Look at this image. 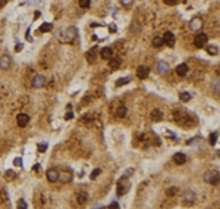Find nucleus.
Wrapping results in <instances>:
<instances>
[{"label":"nucleus","mask_w":220,"mask_h":209,"mask_svg":"<svg viewBox=\"0 0 220 209\" xmlns=\"http://www.w3.org/2000/svg\"><path fill=\"white\" fill-rule=\"evenodd\" d=\"M188 72V65L187 63H180V65H178V68H176V74L179 75V77H185Z\"/></svg>","instance_id":"nucleus-14"},{"label":"nucleus","mask_w":220,"mask_h":209,"mask_svg":"<svg viewBox=\"0 0 220 209\" xmlns=\"http://www.w3.org/2000/svg\"><path fill=\"white\" fill-rule=\"evenodd\" d=\"M34 171H40V165H35V167H34Z\"/></svg>","instance_id":"nucleus-43"},{"label":"nucleus","mask_w":220,"mask_h":209,"mask_svg":"<svg viewBox=\"0 0 220 209\" xmlns=\"http://www.w3.org/2000/svg\"><path fill=\"white\" fill-rule=\"evenodd\" d=\"M10 65H12V61H10L9 56H2L0 58V68L2 69H9Z\"/></svg>","instance_id":"nucleus-11"},{"label":"nucleus","mask_w":220,"mask_h":209,"mask_svg":"<svg viewBox=\"0 0 220 209\" xmlns=\"http://www.w3.org/2000/svg\"><path fill=\"white\" fill-rule=\"evenodd\" d=\"M46 149H47V144H46V143H43V144H40V146H38V150H40V152H44Z\"/></svg>","instance_id":"nucleus-36"},{"label":"nucleus","mask_w":220,"mask_h":209,"mask_svg":"<svg viewBox=\"0 0 220 209\" xmlns=\"http://www.w3.org/2000/svg\"><path fill=\"white\" fill-rule=\"evenodd\" d=\"M148 74H150L148 66H140L137 69V77H138L140 80H145L147 77H148Z\"/></svg>","instance_id":"nucleus-6"},{"label":"nucleus","mask_w":220,"mask_h":209,"mask_svg":"<svg viewBox=\"0 0 220 209\" xmlns=\"http://www.w3.org/2000/svg\"><path fill=\"white\" fill-rule=\"evenodd\" d=\"M18 208H19V209H25V208H27V203H25V200H24V199L18 200Z\"/></svg>","instance_id":"nucleus-33"},{"label":"nucleus","mask_w":220,"mask_h":209,"mask_svg":"<svg viewBox=\"0 0 220 209\" xmlns=\"http://www.w3.org/2000/svg\"><path fill=\"white\" fill-rule=\"evenodd\" d=\"M189 27H191V30H192V31H198V30H201V28H203V19H201L200 16H195V18H192V19H191V22H189Z\"/></svg>","instance_id":"nucleus-3"},{"label":"nucleus","mask_w":220,"mask_h":209,"mask_svg":"<svg viewBox=\"0 0 220 209\" xmlns=\"http://www.w3.org/2000/svg\"><path fill=\"white\" fill-rule=\"evenodd\" d=\"M75 35H76V30L75 28H68L66 31H65V41H68V43H71V41L75 40Z\"/></svg>","instance_id":"nucleus-8"},{"label":"nucleus","mask_w":220,"mask_h":209,"mask_svg":"<svg viewBox=\"0 0 220 209\" xmlns=\"http://www.w3.org/2000/svg\"><path fill=\"white\" fill-rule=\"evenodd\" d=\"M195 200V195H194L191 190H187L185 193H183V202L187 203H192Z\"/></svg>","instance_id":"nucleus-16"},{"label":"nucleus","mask_w":220,"mask_h":209,"mask_svg":"<svg viewBox=\"0 0 220 209\" xmlns=\"http://www.w3.org/2000/svg\"><path fill=\"white\" fill-rule=\"evenodd\" d=\"M100 54H101V58H103V59L109 61V59L113 56V50H112L110 47H104V49H101V53Z\"/></svg>","instance_id":"nucleus-15"},{"label":"nucleus","mask_w":220,"mask_h":209,"mask_svg":"<svg viewBox=\"0 0 220 209\" xmlns=\"http://www.w3.org/2000/svg\"><path fill=\"white\" fill-rule=\"evenodd\" d=\"M110 31H112V33H114V31H116V27H114V24H112V25H110Z\"/></svg>","instance_id":"nucleus-42"},{"label":"nucleus","mask_w":220,"mask_h":209,"mask_svg":"<svg viewBox=\"0 0 220 209\" xmlns=\"http://www.w3.org/2000/svg\"><path fill=\"white\" fill-rule=\"evenodd\" d=\"M6 177H7V180H14L15 177H16V174H15L14 171H6Z\"/></svg>","instance_id":"nucleus-32"},{"label":"nucleus","mask_w":220,"mask_h":209,"mask_svg":"<svg viewBox=\"0 0 220 209\" xmlns=\"http://www.w3.org/2000/svg\"><path fill=\"white\" fill-rule=\"evenodd\" d=\"M116 115H118L119 118H123V116L126 115V106H125V105H120V106H118Z\"/></svg>","instance_id":"nucleus-20"},{"label":"nucleus","mask_w":220,"mask_h":209,"mask_svg":"<svg viewBox=\"0 0 220 209\" xmlns=\"http://www.w3.org/2000/svg\"><path fill=\"white\" fill-rule=\"evenodd\" d=\"M97 49H98V47H93L87 53V59H88V62H90V63H94V62L97 61Z\"/></svg>","instance_id":"nucleus-13"},{"label":"nucleus","mask_w":220,"mask_h":209,"mask_svg":"<svg viewBox=\"0 0 220 209\" xmlns=\"http://www.w3.org/2000/svg\"><path fill=\"white\" fill-rule=\"evenodd\" d=\"M207 53L208 54H217L219 53V50H217V47H214V46H208V47H207Z\"/></svg>","instance_id":"nucleus-27"},{"label":"nucleus","mask_w":220,"mask_h":209,"mask_svg":"<svg viewBox=\"0 0 220 209\" xmlns=\"http://www.w3.org/2000/svg\"><path fill=\"white\" fill-rule=\"evenodd\" d=\"M15 50H16V52H21V50H22V44H16Z\"/></svg>","instance_id":"nucleus-40"},{"label":"nucleus","mask_w":220,"mask_h":209,"mask_svg":"<svg viewBox=\"0 0 220 209\" xmlns=\"http://www.w3.org/2000/svg\"><path fill=\"white\" fill-rule=\"evenodd\" d=\"M206 181L210 183V184H217L219 183V174L216 172H207L206 174Z\"/></svg>","instance_id":"nucleus-7"},{"label":"nucleus","mask_w":220,"mask_h":209,"mask_svg":"<svg viewBox=\"0 0 220 209\" xmlns=\"http://www.w3.org/2000/svg\"><path fill=\"white\" fill-rule=\"evenodd\" d=\"M153 46L154 47H160V46H163V37H154Z\"/></svg>","instance_id":"nucleus-23"},{"label":"nucleus","mask_w":220,"mask_h":209,"mask_svg":"<svg viewBox=\"0 0 220 209\" xmlns=\"http://www.w3.org/2000/svg\"><path fill=\"white\" fill-rule=\"evenodd\" d=\"M27 38H28V41H33V37L29 35V30L27 31Z\"/></svg>","instance_id":"nucleus-41"},{"label":"nucleus","mask_w":220,"mask_h":209,"mask_svg":"<svg viewBox=\"0 0 220 209\" xmlns=\"http://www.w3.org/2000/svg\"><path fill=\"white\" fill-rule=\"evenodd\" d=\"M179 99L182 102H189V100H191V94H189V93H187V91H182V93L179 94Z\"/></svg>","instance_id":"nucleus-24"},{"label":"nucleus","mask_w":220,"mask_h":209,"mask_svg":"<svg viewBox=\"0 0 220 209\" xmlns=\"http://www.w3.org/2000/svg\"><path fill=\"white\" fill-rule=\"evenodd\" d=\"M129 81H131V78H129V77H126V78H119V80L116 81V86H118V87H120V86H125V84H126V82H129Z\"/></svg>","instance_id":"nucleus-25"},{"label":"nucleus","mask_w":220,"mask_h":209,"mask_svg":"<svg viewBox=\"0 0 220 209\" xmlns=\"http://www.w3.org/2000/svg\"><path fill=\"white\" fill-rule=\"evenodd\" d=\"M65 118H66V119H71V118H73V114H72V112H68Z\"/></svg>","instance_id":"nucleus-39"},{"label":"nucleus","mask_w":220,"mask_h":209,"mask_svg":"<svg viewBox=\"0 0 220 209\" xmlns=\"http://www.w3.org/2000/svg\"><path fill=\"white\" fill-rule=\"evenodd\" d=\"M57 180H60L62 183H69L71 180H72V172L71 171H62V174H59V178Z\"/></svg>","instance_id":"nucleus-9"},{"label":"nucleus","mask_w":220,"mask_h":209,"mask_svg":"<svg viewBox=\"0 0 220 209\" xmlns=\"http://www.w3.org/2000/svg\"><path fill=\"white\" fill-rule=\"evenodd\" d=\"M109 208H112V209H118V208H119V205H118L116 202H113L112 205H110V206H109Z\"/></svg>","instance_id":"nucleus-38"},{"label":"nucleus","mask_w":220,"mask_h":209,"mask_svg":"<svg viewBox=\"0 0 220 209\" xmlns=\"http://www.w3.org/2000/svg\"><path fill=\"white\" fill-rule=\"evenodd\" d=\"M14 165H18V167H21L22 165V159H19V158H16L14 161Z\"/></svg>","instance_id":"nucleus-37"},{"label":"nucleus","mask_w":220,"mask_h":209,"mask_svg":"<svg viewBox=\"0 0 220 209\" xmlns=\"http://www.w3.org/2000/svg\"><path fill=\"white\" fill-rule=\"evenodd\" d=\"M79 5H81V7L88 9V7H90V5H91V2H90V0H79Z\"/></svg>","instance_id":"nucleus-29"},{"label":"nucleus","mask_w":220,"mask_h":209,"mask_svg":"<svg viewBox=\"0 0 220 209\" xmlns=\"http://www.w3.org/2000/svg\"><path fill=\"white\" fill-rule=\"evenodd\" d=\"M52 28H53V25H52V24L44 22V24L40 27V33H48V31H52Z\"/></svg>","instance_id":"nucleus-21"},{"label":"nucleus","mask_w":220,"mask_h":209,"mask_svg":"<svg viewBox=\"0 0 220 209\" xmlns=\"http://www.w3.org/2000/svg\"><path fill=\"white\" fill-rule=\"evenodd\" d=\"M163 43H166L169 47H173V46H175V35H173V33H170V31L164 33V35H163Z\"/></svg>","instance_id":"nucleus-4"},{"label":"nucleus","mask_w":220,"mask_h":209,"mask_svg":"<svg viewBox=\"0 0 220 209\" xmlns=\"http://www.w3.org/2000/svg\"><path fill=\"white\" fill-rule=\"evenodd\" d=\"M132 2H133V0H120V3H122L123 6H129Z\"/></svg>","instance_id":"nucleus-34"},{"label":"nucleus","mask_w":220,"mask_h":209,"mask_svg":"<svg viewBox=\"0 0 220 209\" xmlns=\"http://www.w3.org/2000/svg\"><path fill=\"white\" fill-rule=\"evenodd\" d=\"M100 174H101V169L100 168L94 169L93 172H91V180H95V178H97V175H100Z\"/></svg>","instance_id":"nucleus-30"},{"label":"nucleus","mask_w":220,"mask_h":209,"mask_svg":"<svg viewBox=\"0 0 220 209\" xmlns=\"http://www.w3.org/2000/svg\"><path fill=\"white\" fill-rule=\"evenodd\" d=\"M57 178H59V172H57L56 169H48V171H47V180L50 183H54Z\"/></svg>","instance_id":"nucleus-12"},{"label":"nucleus","mask_w":220,"mask_h":209,"mask_svg":"<svg viewBox=\"0 0 220 209\" xmlns=\"http://www.w3.org/2000/svg\"><path fill=\"white\" fill-rule=\"evenodd\" d=\"M163 2H164L166 5H176L179 0H163Z\"/></svg>","instance_id":"nucleus-35"},{"label":"nucleus","mask_w":220,"mask_h":209,"mask_svg":"<svg viewBox=\"0 0 220 209\" xmlns=\"http://www.w3.org/2000/svg\"><path fill=\"white\" fill-rule=\"evenodd\" d=\"M207 41H208V37H207V34H198L195 38H194V46L198 49H203L204 46L207 44Z\"/></svg>","instance_id":"nucleus-2"},{"label":"nucleus","mask_w":220,"mask_h":209,"mask_svg":"<svg viewBox=\"0 0 220 209\" xmlns=\"http://www.w3.org/2000/svg\"><path fill=\"white\" fill-rule=\"evenodd\" d=\"M120 59H118V58H110L109 59V66H110V69H118V68L120 66Z\"/></svg>","instance_id":"nucleus-17"},{"label":"nucleus","mask_w":220,"mask_h":209,"mask_svg":"<svg viewBox=\"0 0 220 209\" xmlns=\"http://www.w3.org/2000/svg\"><path fill=\"white\" fill-rule=\"evenodd\" d=\"M128 190H129V180H128L126 177H123V178H120L119 183H118V195L119 196L126 195Z\"/></svg>","instance_id":"nucleus-1"},{"label":"nucleus","mask_w":220,"mask_h":209,"mask_svg":"<svg viewBox=\"0 0 220 209\" xmlns=\"http://www.w3.org/2000/svg\"><path fill=\"white\" fill-rule=\"evenodd\" d=\"M46 84V78L43 77V75H37L35 78L33 80V86L35 88H40V87H43Z\"/></svg>","instance_id":"nucleus-10"},{"label":"nucleus","mask_w":220,"mask_h":209,"mask_svg":"<svg viewBox=\"0 0 220 209\" xmlns=\"http://www.w3.org/2000/svg\"><path fill=\"white\" fill-rule=\"evenodd\" d=\"M173 159H175V162H176L178 165H182V163H185V162H187V156L183 155V153H176Z\"/></svg>","instance_id":"nucleus-18"},{"label":"nucleus","mask_w":220,"mask_h":209,"mask_svg":"<svg viewBox=\"0 0 220 209\" xmlns=\"http://www.w3.org/2000/svg\"><path fill=\"white\" fill-rule=\"evenodd\" d=\"M151 119H153V121H161V119H163V114H161L159 109H156V111H153V114H151Z\"/></svg>","instance_id":"nucleus-19"},{"label":"nucleus","mask_w":220,"mask_h":209,"mask_svg":"<svg viewBox=\"0 0 220 209\" xmlns=\"http://www.w3.org/2000/svg\"><path fill=\"white\" fill-rule=\"evenodd\" d=\"M217 137H219V134H217V133H213V134L210 135V144H216V142H217Z\"/></svg>","instance_id":"nucleus-31"},{"label":"nucleus","mask_w":220,"mask_h":209,"mask_svg":"<svg viewBox=\"0 0 220 209\" xmlns=\"http://www.w3.org/2000/svg\"><path fill=\"white\" fill-rule=\"evenodd\" d=\"M16 122H18L19 127H27L28 122H29V116L27 114H19L16 116Z\"/></svg>","instance_id":"nucleus-5"},{"label":"nucleus","mask_w":220,"mask_h":209,"mask_svg":"<svg viewBox=\"0 0 220 209\" xmlns=\"http://www.w3.org/2000/svg\"><path fill=\"white\" fill-rule=\"evenodd\" d=\"M88 199V196H87V193H79L78 195V202L79 203H85V200Z\"/></svg>","instance_id":"nucleus-28"},{"label":"nucleus","mask_w":220,"mask_h":209,"mask_svg":"<svg viewBox=\"0 0 220 209\" xmlns=\"http://www.w3.org/2000/svg\"><path fill=\"white\" fill-rule=\"evenodd\" d=\"M166 195L169 196V197H173L175 195H178V189H176V187H170L169 190H166Z\"/></svg>","instance_id":"nucleus-26"},{"label":"nucleus","mask_w":220,"mask_h":209,"mask_svg":"<svg viewBox=\"0 0 220 209\" xmlns=\"http://www.w3.org/2000/svg\"><path fill=\"white\" fill-rule=\"evenodd\" d=\"M157 68H159V71H160V72H166L167 69H169V65H167L166 62L160 61L159 63H157Z\"/></svg>","instance_id":"nucleus-22"}]
</instances>
